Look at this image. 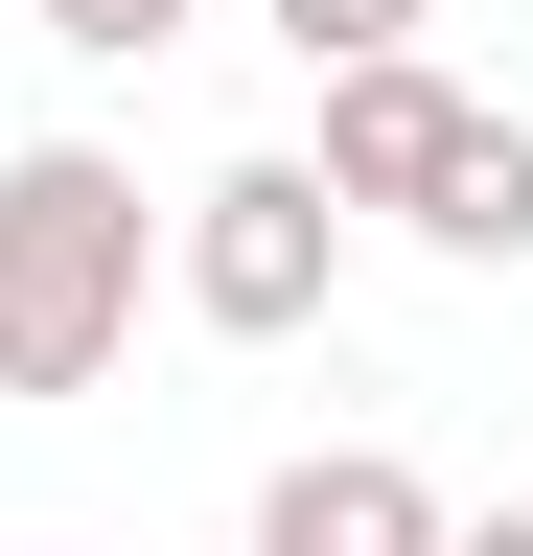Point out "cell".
<instances>
[{
    "mask_svg": "<svg viewBox=\"0 0 533 556\" xmlns=\"http://www.w3.org/2000/svg\"><path fill=\"white\" fill-rule=\"evenodd\" d=\"M163 278H186V325L302 348V325H325V278H348V208H325L302 163H210V186H186V232H163Z\"/></svg>",
    "mask_w": 533,
    "mask_h": 556,
    "instance_id": "cell-2",
    "label": "cell"
},
{
    "mask_svg": "<svg viewBox=\"0 0 533 556\" xmlns=\"http://www.w3.org/2000/svg\"><path fill=\"white\" fill-rule=\"evenodd\" d=\"M255 556H441V486L394 441H302L279 486H255Z\"/></svg>",
    "mask_w": 533,
    "mask_h": 556,
    "instance_id": "cell-4",
    "label": "cell"
},
{
    "mask_svg": "<svg viewBox=\"0 0 533 556\" xmlns=\"http://www.w3.org/2000/svg\"><path fill=\"white\" fill-rule=\"evenodd\" d=\"M441 556H533V510H487V533H441Z\"/></svg>",
    "mask_w": 533,
    "mask_h": 556,
    "instance_id": "cell-8",
    "label": "cell"
},
{
    "mask_svg": "<svg viewBox=\"0 0 533 556\" xmlns=\"http://www.w3.org/2000/svg\"><path fill=\"white\" fill-rule=\"evenodd\" d=\"M487 139H510L487 93H441V70L394 47V70H325V163H302V186H325V208H394V232L441 255V208H464V163H487Z\"/></svg>",
    "mask_w": 533,
    "mask_h": 556,
    "instance_id": "cell-3",
    "label": "cell"
},
{
    "mask_svg": "<svg viewBox=\"0 0 533 556\" xmlns=\"http://www.w3.org/2000/svg\"><path fill=\"white\" fill-rule=\"evenodd\" d=\"M47 47H93V70H163V47H186V0H47Z\"/></svg>",
    "mask_w": 533,
    "mask_h": 556,
    "instance_id": "cell-7",
    "label": "cell"
},
{
    "mask_svg": "<svg viewBox=\"0 0 533 556\" xmlns=\"http://www.w3.org/2000/svg\"><path fill=\"white\" fill-rule=\"evenodd\" d=\"M418 24H441V0H279V47H302V70H394Z\"/></svg>",
    "mask_w": 533,
    "mask_h": 556,
    "instance_id": "cell-5",
    "label": "cell"
},
{
    "mask_svg": "<svg viewBox=\"0 0 533 556\" xmlns=\"http://www.w3.org/2000/svg\"><path fill=\"white\" fill-rule=\"evenodd\" d=\"M441 255H533V116L464 163V208H441Z\"/></svg>",
    "mask_w": 533,
    "mask_h": 556,
    "instance_id": "cell-6",
    "label": "cell"
},
{
    "mask_svg": "<svg viewBox=\"0 0 533 556\" xmlns=\"http://www.w3.org/2000/svg\"><path fill=\"white\" fill-rule=\"evenodd\" d=\"M140 278H163L140 163L24 139V163H0V394H93L116 348H140Z\"/></svg>",
    "mask_w": 533,
    "mask_h": 556,
    "instance_id": "cell-1",
    "label": "cell"
}]
</instances>
